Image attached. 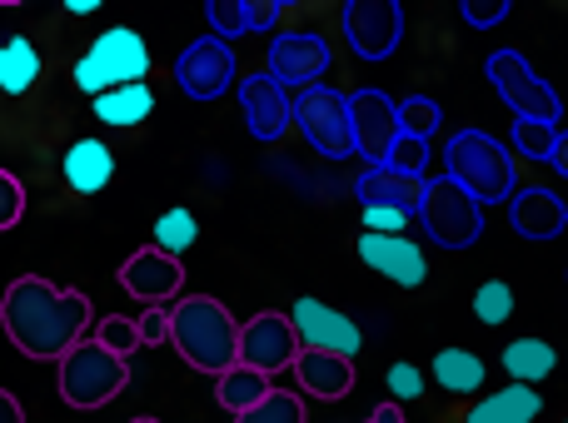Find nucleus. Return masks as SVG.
I'll use <instances>...</instances> for the list:
<instances>
[{"mask_svg": "<svg viewBox=\"0 0 568 423\" xmlns=\"http://www.w3.org/2000/svg\"><path fill=\"white\" fill-rule=\"evenodd\" d=\"M90 299L75 289H55L40 275H20L0 299V324L10 344L26 359H65L75 344H85L90 329Z\"/></svg>", "mask_w": 568, "mask_h": 423, "instance_id": "1", "label": "nucleus"}, {"mask_svg": "<svg viewBox=\"0 0 568 423\" xmlns=\"http://www.w3.org/2000/svg\"><path fill=\"white\" fill-rule=\"evenodd\" d=\"M240 334L245 324H235V314L210 295H190L170 309V344L200 374L225 379L240 364Z\"/></svg>", "mask_w": 568, "mask_h": 423, "instance_id": "2", "label": "nucleus"}, {"mask_svg": "<svg viewBox=\"0 0 568 423\" xmlns=\"http://www.w3.org/2000/svg\"><path fill=\"white\" fill-rule=\"evenodd\" d=\"M444 175L454 185H464L484 209L489 205H509L519 189H514V159L484 130H459V135L444 145Z\"/></svg>", "mask_w": 568, "mask_h": 423, "instance_id": "3", "label": "nucleus"}, {"mask_svg": "<svg viewBox=\"0 0 568 423\" xmlns=\"http://www.w3.org/2000/svg\"><path fill=\"white\" fill-rule=\"evenodd\" d=\"M145 75H150V45L130 25L100 30L85 55L75 60V85L90 100L110 95V90H125V85H145Z\"/></svg>", "mask_w": 568, "mask_h": 423, "instance_id": "4", "label": "nucleus"}, {"mask_svg": "<svg viewBox=\"0 0 568 423\" xmlns=\"http://www.w3.org/2000/svg\"><path fill=\"white\" fill-rule=\"evenodd\" d=\"M130 384V359L110 354L100 339L75 344L60 359V399L70 409H100Z\"/></svg>", "mask_w": 568, "mask_h": 423, "instance_id": "5", "label": "nucleus"}, {"mask_svg": "<svg viewBox=\"0 0 568 423\" xmlns=\"http://www.w3.org/2000/svg\"><path fill=\"white\" fill-rule=\"evenodd\" d=\"M484 75H489L494 95H499L519 120H539V125H559L564 120V105H559V95H554V85L534 75V65L519 55V50H494Z\"/></svg>", "mask_w": 568, "mask_h": 423, "instance_id": "6", "label": "nucleus"}, {"mask_svg": "<svg viewBox=\"0 0 568 423\" xmlns=\"http://www.w3.org/2000/svg\"><path fill=\"white\" fill-rule=\"evenodd\" d=\"M419 219H424V229H429L434 245H444V249H469L474 239L484 235V205L464 185H454L449 175L429 179Z\"/></svg>", "mask_w": 568, "mask_h": 423, "instance_id": "7", "label": "nucleus"}, {"mask_svg": "<svg viewBox=\"0 0 568 423\" xmlns=\"http://www.w3.org/2000/svg\"><path fill=\"white\" fill-rule=\"evenodd\" d=\"M294 125H300V135L310 140L320 155H329V159L359 155V145H354L349 100H344L339 90H329V85L300 90V100H294Z\"/></svg>", "mask_w": 568, "mask_h": 423, "instance_id": "8", "label": "nucleus"}, {"mask_svg": "<svg viewBox=\"0 0 568 423\" xmlns=\"http://www.w3.org/2000/svg\"><path fill=\"white\" fill-rule=\"evenodd\" d=\"M175 85L185 90L190 100H220L230 85H235V50L220 35H200L190 40L175 55Z\"/></svg>", "mask_w": 568, "mask_h": 423, "instance_id": "9", "label": "nucleus"}, {"mask_svg": "<svg viewBox=\"0 0 568 423\" xmlns=\"http://www.w3.org/2000/svg\"><path fill=\"white\" fill-rule=\"evenodd\" d=\"M344 35L359 60H389L404 40L399 0H349L344 6Z\"/></svg>", "mask_w": 568, "mask_h": 423, "instance_id": "10", "label": "nucleus"}, {"mask_svg": "<svg viewBox=\"0 0 568 423\" xmlns=\"http://www.w3.org/2000/svg\"><path fill=\"white\" fill-rule=\"evenodd\" d=\"M300 354H304V344H300V334H294V319L275 314V309L255 314L245 324V334H240V364L260 369V374L294 369V359H300Z\"/></svg>", "mask_w": 568, "mask_h": 423, "instance_id": "11", "label": "nucleus"}, {"mask_svg": "<svg viewBox=\"0 0 568 423\" xmlns=\"http://www.w3.org/2000/svg\"><path fill=\"white\" fill-rule=\"evenodd\" d=\"M290 319H294V334H300V344L304 349H320V354L354 359V354H359V344H364L359 324H354L349 314H339V309H329L324 299H310V295L294 299Z\"/></svg>", "mask_w": 568, "mask_h": 423, "instance_id": "12", "label": "nucleus"}, {"mask_svg": "<svg viewBox=\"0 0 568 423\" xmlns=\"http://www.w3.org/2000/svg\"><path fill=\"white\" fill-rule=\"evenodd\" d=\"M349 115H354V145L369 165H389L394 145H399V105L379 90H354L349 95Z\"/></svg>", "mask_w": 568, "mask_h": 423, "instance_id": "13", "label": "nucleus"}, {"mask_svg": "<svg viewBox=\"0 0 568 423\" xmlns=\"http://www.w3.org/2000/svg\"><path fill=\"white\" fill-rule=\"evenodd\" d=\"M240 110H245L250 120V135L255 140H280L284 130L294 125V100H290V85H280L270 70H260V75L240 80Z\"/></svg>", "mask_w": 568, "mask_h": 423, "instance_id": "14", "label": "nucleus"}, {"mask_svg": "<svg viewBox=\"0 0 568 423\" xmlns=\"http://www.w3.org/2000/svg\"><path fill=\"white\" fill-rule=\"evenodd\" d=\"M120 285H125L130 299H140L145 309H160L165 299L180 295V285H185V269H180L175 255H165V249H140V255L125 259V269H120Z\"/></svg>", "mask_w": 568, "mask_h": 423, "instance_id": "15", "label": "nucleus"}, {"mask_svg": "<svg viewBox=\"0 0 568 423\" xmlns=\"http://www.w3.org/2000/svg\"><path fill=\"white\" fill-rule=\"evenodd\" d=\"M329 70V45H324V35H314V30H290V35H280L275 45H270V75L280 80V85H320V75Z\"/></svg>", "mask_w": 568, "mask_h": 423, "instance_id": "16", "label": "nucleus"}, {"mask_svg": "<svg viewBox=\"0 0 568 423\" xmlns=\"http://www.w3.org/2000/svg\"><path fill=\"white\" fill-rule=\"evenodd\" d=\"M359 259L374 269V275L394 279L399 289H419L429 265H424V249L404 235H364L359 239Z\"/></svg>", "mask_w": 568, "mask_h": 423, "instance_id": "17", "label": "nucleus"}, {"mask_svg": "<svg viewBox=\"0 0 568 423\" xmlns=\"http://www.w3.org/2000/svg\"><path fill=\"white\" fill-rule=\"evenodd\" d=\"M424 189H429L424 175H409V169H394V165H369V175H359L354 195L364 199V209L389 205V209H409V215H419Z\"/></svg>", "mask_w": 568, "mask_h": 423, "instance_id": "18", "label": "nucleus"}, {"mask_svg": "<svg viewBox=\"0 0 568 423\" xmlns=\"http://www.w3.org/2000/svg\"><path fill=\"white\" fill-rule=\"evenodd\" d=\"M294 379H300V389L310 399H320V404H339V399H349V389H354V359L304 349V354L294 359Z\"/></svg>", "mask_w": 568, "mask_h": 423, "instance_id": "19", "label": "nucleus"}, {"mask_svg": "<svg viewBox=\"0 0 568 423\" xmlns=\"http://www.w3.org/2000/svg\"><path fill=\"white\" fill-rule=\"evenodd\" d=\"M509 225L519 229L524 239H559L568 225V205L544 185L519 189V195L509 199Z\"/></svg>", "mask_w": 568, "mask_h": 423, "instance_id": "20", "label": "nucleus"}, {"mask_svg": "<svg viewBox=\"0 0 568 423\" xmlns=\"http://www.w3.org/2000/svg\"><path fill=\"white\" fill-rule=\"evenodd\" d=\"M65 185L75 189V195H100V189L110 185V175H115V155H110L105 140H75V145L65 149Z\"/></svg>", "mask_w": 568, "mask_h": 423, "instance_id": "21", "label": "nucleus"}, {"mask_svg": "<svg viewBox=\"0 0 568 423\" xmlns=\"http://www.w3.org/2000/svg\"><path fill=\"white\" fill-rule=\"evenodd\" d=\"M539 414H544L539 389L509 384V389H499V394L479 399V404L469 409V419H464V423H534Z\"/></svg>", "mask_w": 568, "mask_h": 423, "instance_id": "22", "label": "nucleus"}, {"mask_svg": "<svg viewBox=\"0 0 568 423\" xmlns=\"http://www.w3.org/2000/svg\"><path fill=\"white\" fill-rule=\"evenodd\" d=\"M90 105H95L100 125L130 130V125H140V120H150V110H155V90L150 85H125V90H110V95L90 100Z\"/></svg>", "mask_w": 568, "mask_h": 423, "instance_id": "23", "label": "nucleus"}, {"mask_svg": "<svg viewBox=\"0 0 568 423\" xmlns=\"http://www.w3.org/2000/svg\"><path fill=\"white\" fill-rule=\"evenodd\" d=\"M275 394L270 389V374H260V369H250V364H235L225 379H220V389H215V399H220V409L225 414H250L255 404H265V399Z\"/></svg>", "mask_w": 568, "mask_h": 423, "instance_id": "24", "label": "nucleus"}, {"mask_svg": "<svg viewBox=\"0 0 568 423\" xmlns=\"http://www.w3.org/2000/svg\"><path fill=\"white\" fill-rule=\"evenodd\" d=\"M504 369H509L514 384L534 389L559 369V354H554V344H544V339H514V344L504 349Z\"/></svg>", "mask_w": 568, "mask_h": 423, "instance_id": "25", "label": "nucleus"}, {"mask_svg": "<svg viewBox=\"0 0 568 423\" xmlns=\"http://www.w3.org/2000/svg\"><path fill=\"white\" fill-rule=\"evenodd\" d=\"M40 80V50L26 35H6L0 40V90L6 95H26Z\"/></svg>", "mask_w": 568, "mask_h": 423, "instance_id": "26", "label": "nucleus"}, {"mask_svg": "<svg viewBox=\"0 0 568 423\" xmlns=\"http://www.w3.org/2000/svg\"><path fill=\"white\" fill-rule=\"evenodd\" d=\"M434 384L449 394H474L484 389V359L474 349H439L434 354Z\"/></svg>", "mask_w": 568, "mask_h": 423, "instance_id": "27", "label": "nucleus"}, {"mask_svg": "<svg viewBox=\"0 0 568 423\" xmlns=\"http://www.w3.org/2000/svg\"><path fill=\"white\" fill-rule=\"evenodd\" d=\"M200 239V225L190 209H165V215L155 219V249H165V255H185L190 245Z\"/></svg>", "mask_w": 568, "mask_h": 423, "instance_id": "28", "label": "nucleus"}, {"mask_svg": "<svg viewBox=\"0 0 568 423\" xmlns=\"http://www.w3.org/2000/svg\"><path fill=\"white\" fill-rule=\"evenodd\" d=\"M559 125H539V120H514V149L529 159H544L549 165L554 149H559Z\"/></svg>", "mask_w": 568, "mask_h": 423, "instance_id": "29", "label": "nucleus"}, {"mask_svg": "<svg viewBox=\"0 0 568 423\" xmlns=\"http://www.w3.org/2000/svg\"><path fill=\"white\" fill-rule=\"evenodd\" d=\"M439 105H434L429 95H409V100H399V130L409 140H424V145H429V135L434 130H439Z\"/></svg>", "mask_w": 568, "mask_h": 423, "instance_id": "30", "label": "nucleus"}, {"mask_svg": "<svg viewBox=\"0 0 568 423\" xmlns=\"http://www.w3.org/2000/svg\"><path fill=\"white\" fill-rule=\"evenodd\" d=\"M514 314V289L504 285V279H489V285H479V295H474V319L479 324H504V319Z\"/></svg>", "mask_w": 568, "mask_h": 423, "instance_id": "31", "label": "nucleus"}, {"mask_svg": "<svg viewBox=\"0 0 568 423\" xmlns=\"http://www.w3.org/2000/svg\"><path fill=\"white\" fill-rule=\"evenodd\" d=\"M235 423H304V399L275 389V394H270L265 404H255L250 414H240Z\"/></svg>", "mask_w": 568, "mask_h": 423, "instance_id": "32", "label": "nucleus"}, {"mask_svg": "<svg viewBox=\"0 0 568 423\" xmlns=\"http://www.w3.org/2000/svg\"><path fill=\"white\" fill-rule=\"evenodd\" d=\"M210 35H220V40H240L245 30H255L250 25V0H210Z\"/></svg>", "mask_w": 568, "mask_h": 423, "instance_id": "33", "label": "nucleus"}, {"mask_svg": "<svg viewBox=\"0 0 568 423\" xmlns=\"http://www.w3.org/2000/svg\"><path fill=\"white\" fill-rule=\"evenodd\" d=\"M95 339L110 349V354H120V359H130L140 349V324L135 319H120V314H110V319H100L95 324Z\"/></svg>", "mask_w": 568, "mask_h": 423, "instance_id": "34", "label": "nucleus"}, {"mask_svg": "<svg viewBox=\"0 0 568 423\" xmlns=\"http://www.w3.org/2000/svg\"><path fill=\"white\" fill-rule=\"evenodd\" d=\"M20 215H26V189H20V179L10 169H0V235L16 229Z\"/></svg>", "mask_w": 568, "mask_h": 423, "instance_id": "35", "label": "nucleus"}, {"mask_svg": "<svg viewBox=\"0 0 568 423\" xmlns=\"http://www.w3.org/2000/svg\"><path fill=\"white\" fill-rule=\"evenodd\" d=\"M409 209H389V205H374L364 209V235H404L409 229Z\"/></svg>", "mask_w": 568, "mask_h": 423, "instance_id": "36", "label": "nucleus"}, {"mask_svg": "<svg viewBox=\"0 0 568 423\" xmlns=\"http://www.w3.org/2000/svg\"><path fill=\"white\" fill-rule=\"evenodd\" d=\"M384 384H389L394 399H419L424 394V374L414 364H394L389 374H384Z\"/></svg>", "mask_w": 568, "mask_h": 423, "instance_id": "37", "label": "nucleus"}, {"mask_svg": "<svg viewBox=\"0 0 568 423\" xmlns=\"http://www.w3.org/2000/svg\"><path fill=\"white\" fill-rule=\"evenodd\" d=\"M389 165H394V169H409V175H419V169H424V140L399 135V145H394Z\"/></svg>", "mask_w": 568, "mask_h": 423, "instance_id": "38", "label": "nucleus"}, {"mask_svg": "<svg viewBox=\"0 0 568 423\" xmlns=\"http://www.w3.org/2000/svg\"><path fill=\"white\" fill-rule=\"evenodd\" d=\"M135 324H140V344H165L170 339V314L165 309H145Z\"/></svg>", "mask_w": 568, "mask_h": 423, "instance_id": "39", "label": "nucleus"}, {"mask_svg": "<svg viewBox=\"0 0 568 423\" xmlns=\"http://www.w3.org/2000/svg\"><path fill=\"white\" fill-rule=\"evenodd\" d=\"M504 16H509V0H494V6H474V0H464V20H469V25H499Z\"/></svg>", "mask_w": 568, "mask_h": 423, "instance_id": "40", "label": "nucleus"}, {"mask_svg": "<svg viewBox=\"0 0 568 423\" xmlns=\"http://www.w3.org/2000/svg\"><path fill=\"white\" fill-rule=\"evenodd\" d=\"M280 0H250V25H255V30H270V25H275V20H280Z\"/></svg>", "mask_w": 568, "mask_h": 423, "instance_id": "41", "label": "nucleus"}, {"mask_svg": "<svg viewBox=\"0 0 568 423\" xmlns=\"http://www.w3.org/2000/svg\"><path fill=\"white\" fill-rule=\"evenodd\" d=\"M0 423H26V414H20V404L6 394V389H0Z\"/></svg>", "mask_w": 568, "mask_h": 423, "instance_id": "42", "label": "nucleus"}, {"mask_svg": "<svg viewBox=\"0 0 568 423\" xmlns=\"http://www.w3.org/2000/svg\"><path fill=\"white\" fill-rule=\"evenodd\" d=\"M364 423H404V409L399 404H379Z\"/></svg>", "mask_w": 568, "mask_h": 423, "instance_id": "43", "label": "nucleus"}, {"mask_svg": "<svg viewBox=\"0 0 568 423\" xmlns=\"http://www.w3.org/2000/svg\"><path fill=\"white\" fill-rule=\"evenodd\" d=\"M549 165H554V169H559V175L568 179V130L559 135V149H554V159H549Z\"/></svg>", "mask_w": 568, "mask_h": 423, "instance_id": "44", "label": "nucleus"}, {"mask_svg": "<svg viewBox=\"0 0 568 423\" xmlns=\"http://www.w3.org/2000/svg\"><path fill=\"white\" fill-rule=\"evenodd\" d=\"M70 16H95V0H65Z\"/></svg>", "mask_w": 568, "mask_h": 423, "instance_id": "45", "label": "nucleus"}, {"mask_svg": "<svg viewBox=\"0 0 568 423\" xmlns=\"http://www.w3.org/2000/svg\"><path fill=\"white\" fill-rule=\"evenodd\" d=\"M135 423H160V419H135Z\"/></svg>", "mask_w": 568, "mask_h": 423, "instance_id": "46", "label": "nucleus"}, {"mask_svg": "<svg viewBox=\"0 0 568 423\" xmlns=\"http://www.w3.org/2000/svg\"><path fill=\"white\" fill-rule=\"evenodd\" d=\"M564 423H568V419H564Z\"/></svg>", "mask_w": 568, "mask_h": 423, "instance_id": "47", "label": "nucleus"}]
</instances>
